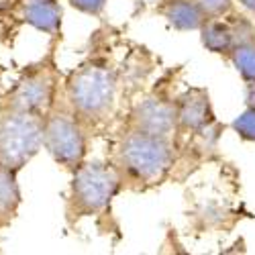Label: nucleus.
<instances>
[{
  "label": "nucleus",
  "mask_w": 255,
  "mask_h": 255,
  "mask_svg": "<svg viewBox=\"0 0 255 255\" xmlns=\"http://www.w3.org/2000/svg\"><path fill=\"white\" fill-rule=\"evenodd\" d=\"M68 2H70L76 10H80V12H84V14L96 16V14L102 12L106 0H68Z\"/></svg>",
  "instance_id": "16"
},
{
  "label": "nucleus",
  "mask_w": 255,
  "mask_h": 255,
  "mask_svg": "<svg viewBox=\"0 0 255 255\" xmlns=\"http://www.w3.org/2000/svg\"><path fill=\"white\" fill-rule=\"evenodd\" d=\"M178 125L176 106L159 98H147L133 111V127L137 131L167 137Z\"/></svg>",
  "instance_id": "7"
},
{
  "label": "nucleus",
  "mask_w": 255,
  "mask_h": 255,
  "mask_svg": "<svg viewBox=\"0 0 255 255\" xmlns=\"http://www.w3.org/2000/svg\"><path fill=\"white\" fill-rule=\"evenodd\" d=\"M161 12L167 23L178 31H198L208 20L196 0H169Z\"/></svg>",
  "instance_id": "9"
},
{
  "label": "nucleus",
  "mask_w": 255,
  "mask_h": 255,
  "mask_svg": "<svg viewBox=\"0 0 255 255\" xmlns=\"http://www.w3.org/2000/svg\"><path fill=\"white\" fill-rule=\"evenodd\" d=\"M239 2L247 8V10H251V12H255V0H239Z\"/></svg>",
  "instance_id": "18"
},
{
  "label": "nucleus",
  "mask_w": 255,
  "mask_h": 255,
  "mask_svg": "<svg viewBox=\"0 0 255 255\" xmlns=\"http://www.w3.org/2000/svg\"><path fill=\"white\" fill-rule=\"evenodd\" d=\"M20 16L27 25L47 35H55L61 27V6L55 0H37V2L23 4Z\"/></svg>",
  "instance_id": "10"
},
{
  "label": "nucleus",
  "mask_w": 255,
  "mask_h": 255,
  "mask_svg": "<svg viewBox=\"0 0 255 255\" xmlns=\"http://www.w3.org/2000/svg\"><path fill=\"white\" fill-rule=\"evenodd\" d=\"M200 33H202V45L212 53H227L235 45V31L223 20L208 18Z\"/></svg>",
  "instance_id": "12"
},
{
  "label": "nucleus",
  "mask_w": 255,
  "mask_h": 255,
  "mask_svg": "<svg viewBox=\"0 0 255 255\" xmlns=\"http://www.w3.org/2000/svg\"><path fill=\"white\" fill-rule=\"evenodd\" d=\"M176 115H178V125L184 127V129L198 131L202 127H206L212 121L208 94L204 90L186 92L176 106Z\"/></svg>",
  "instance_id": "8"
},
{
  "label": "nucleus",
  "mask_w": 255,
  "mask_h": 255,
  "mask_svg": "<svg viewBox=\"0 0 255 255\" xmlns=\"http://www.w3.org/2000/svg\"><path fill=\"white\" fill-rule=\"evenodd\" d=\"M66 104L84 127L104 121L117 102V76L98 61H86L66 80Z\"/></svg>",
  "instance_id": "1"
},
{
  "label": "nucleus",
  "mask_w": 255,
  "mask_h": 255,
  "mask_svg": "<svg viewBox=\"0 0 255 255\" xmlns=\"http://www.w3.org/2000/svg\"><path fill=\"white\" fill-rule=\"evenodd\" d=\"M20 4H29V2H37V0H18Z\"/></svg>",
  "instance_id": "19"
},
{
  "label": "nucleus",
  "mask_w": 255,
  "mask_h": 255,
  "mask_svg": "<svg viewBox=\"0 0 255 255\" xmlns=\"http://www.w3.org/2000/svg\"><path fill=\"white\" fill-rule=\"evenodd\" d=\"M198 6L204 10V14L208 18H221L223 14H227L233 6L231 0H196Z\"/></svg>",
  "instance_id": "15"
},
{
  "label": "nucleus",
  "mask_w": 255,
  "mask_h": 255,
  "mask_svg": "<svg viewBox=\"0 0 255 255\" xmlns=\"http://www.w3.org/2000/svg\"><path fill=\"white\" fill-rule=\"evenodd\" d=\"M233 129L239 133L245 141H255V106H247L235 121H233Z\"/></svg>",
  "instance_id": "14"
},
{
  "label": "nucleus",
  "mask_w": 255,
  "mask_h": 255,
  "mask_svg": "<svg viewBox=\"0 0 255 255\" xmlns=\"http://www.w3.org/2000/svg\"><path fill=\"white\" fill-rule=\"evenodd\" d=\"M231 61L247 84L255 82V39L237 41L231 49Z\"/></svg>",
  "instance_id": "13"
},
{
  "label": "nucleus",
  "mask_w": 255,
  "mask_h": 255,
  "mask_svg": "<svg viewBox=\"0 0 255 255\" xmlns=\"http://www.w3.org/2000/svg\"><path fill=\"white\" fill-rule=\"evenodd\" d=\"M2 76H4V68H2V63H0V98H2V94H4V80H2Z\"/></svg>",
  "instance_id": "17"
},
{
  "label": "nucleus",
  "mask_w": 255,
  "mask_h": 255,
  "mask_svg": "<svg viewBox=\"0 0 255 255\" xmlns=\"http://www.w3.org/2000/svg\"><path fill=\"white\" fill-rule=\"evenodd\" d=\"M43 149L61 167L78 169L84 163L88 149L86 127L68 109V104L55 106L45 115L43 123Z\"/></svg>",
  "instance_id": "6"
},
{
  "label": "nucleus",
  "mask_w": 255,
  "mask_h": 255,
  "mask_svg": "<svg viewBox=\"0 0 255 255\" xmlns=\"http://www.w3.org/2000/svg\"><path fill=\"white\" fill-rule=\"evenodd\" d=\"M43 115L0 109V165L20 172L43 149Z\"/></svg>",
  "instance_id": "4"
},
{
  "label": "nucleus",
  "mask_w": 255,
  "mask_h": 255,
  "mask_svg": "<svg viewBox=\"0 0 255 255\" xmlns=\"http://www.w3.org/2000/svg\"><path fill=\"white\" fill-rule=\"evenodd\" d=\"M172 159L174 153L167 137L143 133L137 129L121 141L117 153V161L123 172L137 182L147 184L159 182L172 167Z\"/></svg>",
  "instance_id": "5"
},
{
  "label": "nucleus",
  "mask_w": 255,
  "mask_h": 255,
  "mask_svg": "<svg viewBox=\"0 0 255 255\" xmlns=\"http://www.w3.org/2000/svg\"><path fill=\"white\" fill-rule=\"evenodd\" d=\"M57 88L59 72L53 53H47L43 59L27 66L12 86L4 90L2 98H0V109L45 117L57 102Z\"/></svg>",
  "instance_id": "3"
},
{
  "label": "nucleus",
  "mask_w": 255,
  "mask_h": 255,
  "mask_svg": "<svg viewBox=\"0 0 255 255\" xmlns=\"http://www.w3.org/2000/svg\"><path fill=\"white\" fill-rule=\"evenodd\" d=\"M121 188V172L100 161H84L74 169V178L68 190L66 215L70 221L92 217L102 212Z\"/></svg>",
  "instance_id": "2"
},
{
  "label": "nucleus",
  "mask_w": 255,
  "mask_h": 255,
  "mask_svg": "<svg viewBox=\"0 0 255 255\" xmlns=\"http://www.w3.org/2000/svg\"><path fill=\"white\" fill-rule=\"evenodd\" d=\"M18 172L0 165V229H6L18 212L20 206V186Z\"/></svg>",
  "instance_id": "11"
}]
</instances>
